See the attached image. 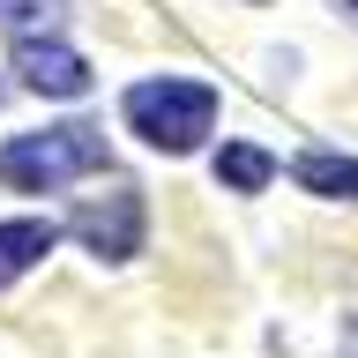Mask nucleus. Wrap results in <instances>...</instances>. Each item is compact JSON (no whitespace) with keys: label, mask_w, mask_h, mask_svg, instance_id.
I'll return each mask as SVG.
<instances>
[{"label":"nucleus","mask_w":358,"mask_h":358,"mask_svg":"<svg viewBox=\"0 0 358 358\" xmlns=\"http://www.w3.org/2000/svg\"><path fill=\"white\" fill-rule=\"evenodd\" d=\"M127 127L164 157H187L201 134L217 127V90L194 75H150L127 90Z\"/></svg>","instance_id":"nucleus-1"},{"label":"nucleus","mask_w":358,"mask_h":358,"mask_svg":"<svg viewBox=\"0 0 358 358\" xmlns=\"http://www.w3.org/2000/svg\"><path fill=\"white\" fill-rule=\"evenodd\" d=\"M105 164V134L90 120H67V127H45V134H8L0 142V179L15 194H52L67 179H83Z\"/></svg>","instance_id":"nucleus-2"},{"label":"nucleus","mask_w":358,"mask_h":358,"mask_svg":"<svg viewBox=\"0 0 358 358\" xmlns=\"http://www.w3.org/2000/svg\"><path fill=\"white\" fill-rule=\"evenodd\" d=\"M75 239H83L90 254H105V262L142 254V194H134V187H112V194L83 201V209H75Z\"/></svg>","instance_id":"nucleus-3"},{"label":"nucleus","mask_w":358,"mask_h":358,"mask_svg":"<svg viewBox=\"0 0 358 358\" xmlns=\"http://www.w3.org/2000/svg\"><path fill=\"white\" fill-rule=\"evenodd\" d=\"M15 75H22V90H38V97H83L90 90V60L75 45H60V38H22L15 45Z\"/></svg>","instance_id":"nucleus-4"},{"label":"nucleus","mask_w":358,"mask_h":358,"mask_svg":"<svg viewBox=\"0 0 358 358\" xmlns=\"http://www.w3.org/2000/svg\"><path fill=\"white\" fill-rule=\"evenodd\" d=\"M52 239H60V224H52V217H15V224H0V284L30 276V268L52 254Z\"/></svg>","instance_id":"nucleus-5"},{"label":"nucleus","mask_w":358,"mask_h":358,"mask_svg":"<svg viewBox=\"0 0 358 358\" xmlns=\"http://www.w3.org/2000/svg\"><path fill=\"white\" fill-rule=\"evenodd\" d=\"M291 179L306 194H336V201H358V157H336V150H306L291 164Z\"/></svg>","instance_id":"nucleus-6"},{"label":"nucleus","mask_w":358,"mask_h":358,"mask_svg":"<svg viewBox=\"0 0 358 358\" xmlns=\"http://www.w3.org/2000/svg\"><path fill=\"white\" fill-rule=\"evenodd\" d=\"M268 179H276V157H268V150H254V142H224V150H217V187L262 194Z\"/></svg>","instance_id":"nucleus-7"},{"label":"nucleus","mask_w":358,"mask_h":358,"mask_svg":"<svg viewBox=\"0 0 358 358\" xmlns=\"http://www.w3.org/2000/svg\"><path fill=\"white\" fill-rule=\"evenodd\" d=\"M67 8H75V0H0V30H15V38H45Z\"/></svg>","instance_id":"nucleus-8"}]
</instances>
